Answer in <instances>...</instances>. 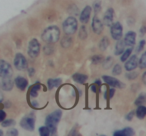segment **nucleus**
Segmentation results:
<instances>
[{"instance_id":"36","label":"nucleus","mask_w":146,"mask_h":136,"mask_svg":"<svg viewBox=\"0 0 146 136\" xmlns=\"http://www.w3.org/2000/svg\"><path fill=\"white\" fill-rule=\"evenodd\" d=\"M5 117H6V113L4 111H2V110H0V122L3 121L5 119Z\"/></svg>"},{"instance_id":"32","label":"nucleus","mask_w":146,"mask_h":136,"mask_svg":"<svg viewBox=\"0 0 146 136\" xmlns=\"http://www.w3.org/2000/svg\"><path fill=\"white\" fill-rule=\"evenodd\" d=\"M144 98H145V97H144V95H143V94H141V95L137 98V100L135 101L136 105H141L142 103H144V102H145V99H144Z\"/></svg>"},{"instance_id":"14","label":"nucleus","mask_w":146,"mask_h":136,"mask_svg":"<svg viewBox=\"0 0 146 136\" xmlns=\"http://www.w3.org/2000/svg\"><path fill=\"white\" fill-rule=\"evenodd\" d=\"M90 14H91V7L90 6L84 7L81 14H80V21H81L82 23L88 22V20H89V18H90Z\"/></svg>"},{"instance_id":"2","label":"nucleus","mask_w":146,"mask_h":136,"mask_svg":"<svg viewBox=\"0 0 146 136\" xmlns=\"http://www.w3.org/2000/svg\"><path fill=\"white\" fill-rule=\"evenodd\" d=\"M61 115H62V112L60 110H56V111L52 112V113L49 114L46 117L45 123H46V127L49 129L50 134H55V132H56V125L59 122V120L61 119Z\"/></svg>"},{"instance_id":"34","label":"nucleus","mask_w":146,"mask_h":136,"mask_svg":"<svg viewBox=\"0 0 146 136\" xmlns=\"http://www.w3.org/2000/svg\"><path fill=\"white\" fill-rule=\"evenodd\" d=\"M144 44H145V41H144V40H142L141 42L139 43V46H138L137 48H136V51H137V52H140V51H141L142 49H143Z\"/></svg>"},{"instance_id":"28","label":"nucleus","mask_w":146,"mask_h":136,"mask_svg":"<svg viewBox=\"0 0 146 136\" xmlns=\"http://www.w3.org/2000/svg\"><path fill=\"white\" fill-rule=\"evenodd\" d=\"M79 37L81 39H85L87 37V32H86V28L85 26H82L80 28V32H79Z\"/></svg>"},{"instance_id":"16","label":"nucleus","mask_w":146,"mask_h":136,"mask_svg":"<svg viewBox=\"0 0 146 136\" xmlns=\"http://www.w3.org/2000/svg\"><path fill=\"white\" fill-rule=\"evenodd\" d=\"M14 83L16 84V86H17V87H18L20 90H24V89H26L28 82H27V80L25 79L24 77H21V76H18V77L15 78Z\"/></svg>"},{"instance_id":"23","label":"nucleus","mask_w":146,"mask_h":136,"mask_svg":"<svg viewBox=\"0 0 146 136\" xmlns=\"http://www.w3.org/2000/svg\"><path fill=\"white\" fill-rule=\"evenodd\" d=\"M131 51H132V49H131V47L130 48H128V49H126L125 51H123V52L121 53V59L120 60L121 61H125L126 59L128 58V57L130 56V54H131Z\"/></svg>"},{"instance_id":"31","label":"nucleus","mask_w":146,"mask_h":136,"mask_svg":"<svg viewBox=\"0 0 146 136\" xmlns=\"http://www.w3.org/2000/svg\"><path fill=\"white\" fill-rule=\"evenodd\" d=\"M112 64V59H111V57H108V58H106V60H105V62H104V64H103V68H109L110 67V65Z\"/></svg>"},{"instance_id":"45","label":"nucleus","mask_w":146,"mask_h":136,"mask_svg":"<svg viewBox=\"0 0 146 136\" xmlns=\"http://www.w3.org/2000/svg\"><path fill=\"white\" fill-rule=\"evenodd\" d=\"M2 134H3V133H2V131H1V130H0V135H2Z\"/></svg>"},{"instance_id":"21","label":"nucleus","mask_w":146,"mask_h":136,"mask_svg":"<svg viewBox=\"0 0 146 136\" xmlns=\"http://www.w3.org/2000/svg\"><path fill=\"white\" fill-rule=\"evenodd\" d=\"M108 45H109V40H108L107 37H104V38H102V40L100 41L99 48L101 49L102 51H104V50H106V48L108 47Z\"/></svg>"},{"instance_id":"19","label":"nucleus","mask_w":146,"mask_h":136,"mask_svg":"<svg viewBox=\"0 0 146 136\" xmlns=\"http://www.w3.org/2000/svg\"><path fill=\"white\" fill-rule=\"evenodd\" d=\"M72 78H73V80H74V81H76L77 83H80V84L84 83V82L87 80V76L84 75V74H79V73L74 74Z\"/></svg>"},{"instance_id":"40","label":"nucleus","mask_w":146,"mask_h":136,"mask_svg":"<svg viewBox=\"0 0 146 136\" xmlns=\"http://www.w3.org/2000/svg\"><path fill=\"white\" fill-rule=\"evenodd\" d=\"M133 113H134L133 111H132V112H130V113L128 114L127 116H126V119H127V120H131V119H132V115H133Z\"/></svg>"},{"instance_id":"41","label":"nucleus","mask_w":146,"mask_h":136,"mask_svg":"<svg viewBox=\"0 0 146 136\" xmlns=\"http://www.w3.org/2000/svg\"><path fill=\"white\" fill-rule=\"evenodd\" d=\"M114 94V89H110L109 90V98H111Z\"/></svg>"},{"instance_id":"22","label":"nucleus","mask_w":146,"mask_h":136,"mask_svg":"<svg viewBox=\"0 0 146 136\" xmlns=\"http://www.w3.org/2000/svg\"><path fill=\"white\" fill-rule=\"evenodd\" d=\"M71 43H72V40H71V38L68 35L65 36L64 38L62 39V41H61V45H62V47H64V48H68L71 45Z\"/></svg>"},{"instance_id":"25","label":"nucleus","mask_w":146,"mask_h":136,"mask_svg":"<svg viewBox=\"0 0 146 136\" xmlns=\"http://www.w3.org/2000/svg\"><path fill=\"white\" fill-rule=\"evenodd\" d=\"M39 134L42 136H48L50 135V132H49V129L46 126H43V127L39 128Z\"/></svg>"},{"instance_id":"15","label":"nucleus","mask_w":146,"mask_h":136,"mask_svg":"<svg viewBox=\"0 0 146 136\" xmlns=\"http://www.w3.org/2000/svg\"><path fill=\"white\" fill-rule=\"evenodd\" d=\"M1 88L4 91H9L13 88V81L11 80V77L8 78H2V82H1Z\"/></svg>"},{"instance_id":"39","label":"nucleus","mask_w":146,"mask_h":136,"mask_svg":"<svg viewBox=\"0 0 146 136\" xmlns=\"http://www.w3.org/2000/svg\"><path fill=\"white\" fill-rule=\"evenodd\" d=\"M100 59H101V57H100V56H94L93 59H92V62H93V63H98V62H100Z\"/></svg>"},{"instance_id":"4","label":"nucleus","mask_w":146,"mask_h":136,"mask_svg":"<svg viewBox=\"0 0 146 136\" xmlns=\"http://www.w3.org/2000/svg\"><path fill=\"white\" fill-rule=\"evenodd\" d=\"M12 68L10 64L4 60H0V77L1 78H8L12 76Z\"/></svg>"},{"instance_id":"33","label":"nucleus","mask_w":146,"mask_h":136,"mask_svg":"<svg viewBox=\"0 0 146 136\" xmlns=\"http://www.w3.org/2000/svg\"><path fill=\"white\" fill-rule=\"evenodd\" d=\"M39 89V86H33L32 88L30 89V93H31V95H34V96H36L37 95V90Z\"/></svg>"},{"instance_id":"3","label":"nucleus","mask_w":146,"mask_h":136,"mask_svg":"<svg viewBox=\"0 0 146 136\" xmlns=\"http://www.w3.org/2000/svg\"><path fill=\"white\" fill-rule=\"evenodd\" d=\"M77 27H78V22L75 19V17H68L63 22V31L67 35L74 34L76 32V30H77Z\"/></svg>"},{"instance_id":"29","label":"nucleus","mask_w":146,"mask_h":136,"mask_svg":"<svg viewBox=\"0 0 146 136\" xmlns=\"http://www.w3.org/2000/svg\"><path fill=\"white\" fill-rule=\"evenodd\" d=\"M123 133H124V135H126V136L134 135V131H133V129H132V128H130V127H126V128H124V129H123Z\"/></svg>"},{"instance_id":"26","label":"nucleus","mask_w":146,"mask_h":136,"mask_svg":"<svg viewBox=\"0 0 146 136\" xmlns=\"http://www.w3.org/2000/svg\"><path fill=\"white\" fill-rule=\"evenodd\" d=\"M0 123H1V125H2L3 127H9V126L14 125L15 121L12 119H9V120H3V121H1Z\"/></svg>"},{"instance_id":"10","label":"nucleus","mask_w":146,"mask_h":136,"mask_svg":"<svg viewBox=\"0 0 146 136\" xmlns=\"http://www.w3.org/2000/svg\"><path fill=\"white\" fill-rule=\"evenodd\" d=\"M135 39H136V34L134 31H129L126 33L125 37H124V44L128 47H133L135 44Z\"/></svg>"},{"instance_id":"38","label":"nucleus","mask_w":146,"mask_h":136,"mask_svg":"<svg viewBox=\"0 0 146 136\" xmlns=\"http://www.w3.org/2000/svg\"><path fill=\"white\" fill-rule=\"evenodd\" d=\"M113 135L114 136H122V135H124L123 130H117V131L113 132Z\"/></svg>"},{"instance_id":"8","label":"nucleus","mask_w":146,"mask_h":136,"mask_svg":"<svg viewBox=\"0 0 146 136\" xmlns=\"http://www.w3.org/2000/svg\"><path fill=\"white\" fill-rule=\"evenodd\" d=\"M14 66L18 70H25L27 68V60L22 54L18 53L14 58Z\"/></svg>"},{"instance_id":"6","label":"nucleus","mask_w":146,"mask_h":136,"mask_svg":"<svg viewBox=\"0 0 146 136\" xmlns=\"http://www.w3.org/2000/svg\"><path fill=\"white\" fill-rule=\"evenodd\" d=\"M40 52V44L36 39H32L28 45V55L31 58H36Z\"/></svg>"},{"instance_id":"12","label":"nucleus","mask_w":146,"mask_h":136,"mask_svg":"<svg viewBox=\"0 0 146 136\" xmlns=\"http://www.w3.org/2000/svg\"><path fill=\"white\" fill-rule=\"evenodd\" d=\"M103 80L108 84V85L113 86V87H118V88L123 87V85H122L121 82L114 77H110V76H103Z\"/></svg>"},{"instance_id":"30","label":"nucleus","mask_w":146,"mask_h":136,"mask_svg":"<svg viewBox=\"0 0 146 136\" xmlns=\"http://www.w3.org/2000/svg\"><path fill=\"white\" fill-rule=\"evenodd\" d=\"M137 75H138V74L136 73V72H134L133 70H131V71H130V73L126 74V78H127V79L132 80V79H135V78L137 77Z\"/></svg>"},{"instance_id":"35","label":"nucleus","mask_w":146,"mask_h":136,"mask_svg":"<svg viewBox=\"0 0 146 136\" xmlns=\"http://www.w3.org/2000/svg\"><path fill=\"white\" fill-rule=\"evenodd\" d=\"M94 8H95V11H96V12L100 11V9H101V5H100V2H99V1H96V2H95V4H94Z\"/></svg>"},{"instance_id":"43","label":"nucleus","mask_w":146,"mask_h":136,"mask_svg":"<svg viewBox=\"0 0 146 136\" xmlns=\"http://www.w3.org/2000/svg\"><path fill=\"white\" fill-rule=\"evenodd\" d=\"M145 76H146V73H143V82L145 83Z\"/></svg>"},{"instance_id":"7","label":"nucleus","mask_w":146,"mask_h":136,"mask_svg":"<svg viewBox=\"0 0 146 136\" xmlns=\"http://www.w3.org/2000/svg\"><path fill=\"white\" fill-rule=\"evenodd\" d=\"M111 36L113 39L115 40H119L121 39L122 37V32H123V28H122V25L120 24L119 22H116V23H112L111 25Z\"/></svg>"},{"instance_id":"17","label":"nucleus","mask_w":146,"mask_h":136,"mask_svg":"<svg viewBox=\"0 0 146 136\" xmlns=\"http://www.w3.org/2000/svg\"><path fill=\"white\" fill-rule=\"evenodd\" d=\"M124 47H125V44H124V41L119 39L117 40V43L115 45V55H120L122 52L124 51Z\"/></svg>"},{"instance_id":"24","label":"nucleus","mask_w":146,"mask_h":136,"mask_svg":"<svg viewBox=\"0 0 146 136\" xmlns=\"http://www.w3.org/2000/svg\"><path fill=\"white\" fill-rule=\"evenodd\" d=\"M139 65H140V68H142V69H144V68L146 67V53L145 52L142 54L141 58H140Z\"/></svg>"},{"instance_id":"11","label":"nucleus","mask_w":146,"mask_h":136,"mask_svg":"<svg viewBox=\"0 0 146 136\" xmlns=\"http://www.w3.org/2000/svg\"><path fill=\"white\" fill-rule=\"evenodd\" d=\"M92 29H93L94 33L96 34H100L103 30V24H102L101 20L98 18L97 16H95L92 20Z\"/></svg>"},{"instance_id":"13","label":"nucleus","mask_w":146,"mask_h":136,"mask_svg":"<svg viewBox=\"0 0 146 136\" xmlns=\"http://www.w3.org/2000/svg\"><path fill=\"white\" fill-rule=\"evenodd\" d=\"M113 18H114V10L112 8H109L106 13L104 14V24L110 26L113 23Z\"/></svg>"},{"instance_id":"1","label":"nucleus","mask_w":146,"mask_h":136,"mask_svg":"<svg viewBox=\"0 0 146 136\" xmlns=\"http://www.w3.org/2000/svg\"><path fill=\"white\" fill-rule=\"evenodd\" d=\"M42 40L48 44L56 43L60 38V30L57 26H49L42 32Z\"/></svg>"},{"instance_id":"9","label":"nucleus","mask_w":146,"mask_h":136,"mask_svg":"<svg viewBox=\"0 0 146 136\" xmlns=\"http://www.w3.org/2000/svg\"><path fill=\"white\" fill-rule=\"evenodd\" d=\"M126 63H125V69L127 71H131V70H134L137 67L138 65V59L136 55H132V56H129L127 59H126Z\"/></svg>"},{"instance_id":"5","label":"nucleus","mask_w":146,"mask_h":136,"mask_svg":"<svg viewBox=\"0 0 146 136\" xmlns=\"http://www.w3.org/2000/svg\"><path fill=\"white\" fill-rule=\"evenodd\" d=\"M20 125L22 128L26 130H29V131H32L34 129L35 126V119L34 116L29 114V115H26L25 117H23L20 121Z\"/></svg>"},{"instance_id":"27","label":"nucleus","mask_w":146,"mask_h":136,"mask_svg":"<svg viewBox=\"0 0 146 136\" xmlns=\"http://www.w3.org/2000/svg\"><path fill=\"white\" fill-rule=\"evenodd\" d=\"M112 72H113L114 75H120L122 72V68L121 66H120L119 64H116L115 66L113 67V70H112Z\"/></svg>"},{"instance_id":"44","label":"nucleus","mask_w":146,"mask_h":136,"mask_svg":"<svg viewBox=\"0 0 146 136\" xmlns=\"http://www.w3.org/2000/svg\"><path fill=\"white\" fill-rule=\"evenodd\" d=\"M91 88H92V90H93L94 92H96V88H95V86H92Z\"/></svg>"},{"instance_id":"20","label":"nucleus","mask_w":146,"mask_h":136,"mask_svg":"<svg viewBox=\"0 0 146 136\" xmlns=\"http://www.w3.org/2000/svg\"><path fill=\"white\" fill-rule=\"evenodd\" d=\"M47 83H48V87L50 88V89H52V88L57 87V86L60 85L61 79H49Z\"/></svg>"},{"instance_id":"42","label":"nucleus","mask_w":146,"mask_h":136,"mask_svg":"<svg viewBox=\"0 0 146 136\" xmlns=\"http://www.w3.org/2000/svg\"><path fill=\"white\" fill-rule=\"evenodd\" d=\"M2 100H3V96H2V94L0 93V102L2 101Z\"/></svg>"},{"instance_id":"37","label":"nucleus","mask_w":146,"mask_h":136,"mask_svg":"<svg viewBox=\"0 0 146 136\" xmlns=\"http://www.w3.org/2000/svg\"><path fill=\"white\" fill-rule=\"evenodd\" d=\"M7 134H8V135H17V134H18V131H17L16 129H10L8 132H7Z\"/></svg>"},{"instance_id":"18","label":"nucleus","mask_w":146,"mask_h":136,"mask_svg":"<svg viewBox=\"0 0 146 136\" xmlns=\"http://www.w3.org/2000/svg\"><path fill=\"white\" fill-rule=\"evenodd\" d=\"M146 115V107L143 105H138V108L136 110V116L139 119H143Z\"/></svg>"}]
</instances>
